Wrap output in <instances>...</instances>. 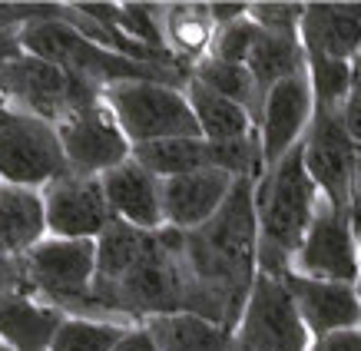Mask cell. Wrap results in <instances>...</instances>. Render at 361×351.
<instances>
[{"label": "cell", "mask_w": 361, "mask_h": 351, "mask_svg": "<svg viewBox=\"0 0 361 351\" xmlns=\"http://www.w3.org/2000/svg\"><path fill=\"white\" fill-rule=\"evenodd\" d=\"M252 202L259 222V272H288L318 206V189L302 163V143L255 179Z\"/></svg>", "instance_id": "cell-1"}, {"label": "cell", "mask_w": 361, "mask_h": 351, "mask_svg": "<svg viewBox=\"0 0 361 351\" xmlns=\"http://www.w3.org/2000/svg\"><path fill=\"white\" fill-rule=\"evenodd\" d=\"M66 4L56 17H37V20L20 27L23 54L47 60L60 66L73 77H83L97 87H113V83H130V80H153V83H169V87H186L189 70H169V66L136 63L130 56H120L106 47L93 44L90 37L66 23Z\"/></svg>", "instance_id": "cell-2"}, {"label": "cell", "mask_w": 361, "mask_h": 351, "mask_svg": "<svg viewBox=\"0 0 361 351\" xmlns=\"http://www.w3.org/2000/svg\"><path fill=\"white\" fill-rule=\"evenodd\" d=\"M103 106L113 113L130 149L159 143V140L199 136L196 116L189 110L183 87L153 83V80L113 83V87H103Z\"/></svg>", "instance_id": "cell-3"}, {"label": "cell", "mask_w": 361, "mask_h": 351, "mask_svg": "<svg viewBox=\"0 0 361 351\" xmlns=\"http://www.w3.org/2000/svg\"><path fill=\"white\" fill-rule=\"evenodd\" d=\"M23 282L47 305L63 315L90 319V285L97 275V242L47 235L20 259Z\"/></svg>", "instance_id": "cell-4"}, {"label": "cell", "mask_w": 361, "mask_h": 351, "mask_svg": "<svg viewBox=\"0 0 361 351\" xmlns=\"http://www.w3.org/2000/svg\"><path fill=\"white\" fill-rule=\"evenodd\" d=\"M4 80H7V106L40 116L54 126L73 113L103 103V87L83 77H73V73H66L47 60H37L30 54H23L13 63H4Z\"/></svg>", "instance_id": "cell-5"}, {"label": "cell", "mask_w": 361, "mask_h": 351, "mask_svg": "<svg viewBox=\"0 0 361 351\" xmlns=\"http://www.w3.org/2000/svg\"><path fill=\"white\" fill-rule=\"evenodd\" d=\"M66 169L54 123L7 106L0 116V183L44 189Z\"/></svg>", "instance_id": "cell-6"}, {"label": "cell", "mask_w": 361, "mask_h": 351, "mask_svg": "<svg viewBox=\"0 0 361 351\" xmlns=\"http://www.w3.org/2000/svg\"><path fill=\"white\" fill-rule=\"evenodd\" d=\"M232 335L239 351H308L312 345L285 285L265 272L255 275Z\"/></svg>", "instance_id": "cell-7"}, {"label": "cell", "mask_w": 361, "mask_h": 351, "mask_svg": "<svg viewBox=\"0 0 361 351\" xmlns=\"http://www.w3.org/2000/svg\"><path fill=\"white\" fill-rule=\"evenodd\" d=\"M358 153L361 149L341 126L338 110H312V123L302 136V163L315 183L318 199L338 216H348V189Z\"/></svg>", "instance_id": "cell-8"}, {"label": "cell", "mask_w": 361, "mask_h": 351, "mask_svg": "<svg viewBox=\"0 0 361 351\" xmlns=\"http://www.w3.org/2000/svg\"><path fill=\"white\" fill-rule=\"evenodd\" d=\"M40 199H44L47 235H54V239L97 242L116 222L106 206L99 176L63 173L60 179L40 189Z\"/></svg>", "instance_id": "cell-9"}, {"label": "cell", "mask_w": 361, "mask_h": 351, "mask_svg": "<svg viewBox=\"0 0 361 351\" xmlns=\"http://www.w3.org/2000/svg\"><path fill=\"white\" fill-rule=\"evenodd\" d=\"M292 272L305 275V278L358 285V235L351 229L348 216H338L335 209H329L318 199L305 239L292 259Z\"/></svg>", "instance_id": "cell-10"}, {"label": "cell", "mask_w": 361, "mask_h": 351, "mask_svg": "<svg viewBox=\"0 0 361 351\" xmlns=\"http://www.w3.org/2000/svg\"><path fill=\"white\" fill-rule=\"evenodd\" d=\"M56 136L70 173L103 176L130 159V143L103 103L56 123Z\"/></svg>", "instance_id": "cell-11"}, {"label": "cell", "mask_w": 361, "mask_h": 351, "mask_svg": "<svg viewBox=\"0 0 361 351\" xmlns=\"http://www.w3.org/2000/svg\"><path fill=\"white\" fill-rule=\"evenodd\" d=\"M312 110H315V99H312L305 70L279 80L265 93L262 113H259V123H255L259 153H262V173L272 169L292 146L302 143L308 123H312Z\"/></svg>", "instance_id": "cell-12"}, {"label": "cell", "mask_w": 361, "mask_h": 351, "mask_svg": "<svg viewBox=\"0 0 361 351\" xmlns=\"http://www.w3.org/2000/svg\"><path fill=\"white\" fill-rule=\"evenodd\" d=\"M285 285L292 305H295L298 319L305 325L312 338L331 335L341 328H361V298L358 285H345V282H325V278H305L298 272L275 275Z\"/></svg>", "instance_id": "cell-13"}, {"label": "cell", "mask_w": 361, "mask_h": 351, "mask_svg": "<svg viewBox=\"0 0 361 351\" xmlns=\"http://www.w3.org/2000/svg\"><path fill=\"white\" fill-rule=\"evenodd\" d=\"M229 173L222 169H199V173L163 179V226L176 232L202 229L232 189Z\"/></svg>", "instance_id": "cell-14"}, {"label": "cell", "mask_w": 361, "mask_h": 351, "mask_svg": "<svg viewBox=\"0 0 361 351\" xmlns=\"http://www.w3.org/2000/svg\"><path fill=\"white\" fill-rule=\"evenodd\" d=\"M99 183L116 222H126L142 232L163 229V179L146 173L133 156L99 176Z\"/></svg>", "instance_id": "cell-15"}, {"label": "cell", "mask_w": 361, "mask_h": 351, "mask_svg": "<svg viewBox=\"0 0 361 351\" xmlns=\"http://www.w3.org/2000/svg\"><path fill=\"white\" fill-rule=\"evenodd\" d=\"M298 44L305 56L355 63L361 54V4H305Z\"/></svg>", "instance_id": "cell-16"}, {"label": "cell", "mask_w": 361, "mask_h": 351, "mask_svg": "<svg viewBox=\"0 0 361 351\" xmlns=\"http://www.w3.org/2000/svg\"><path fill=\"white\" fill-rule=\"evenodd\" d=\"M63 319L60 308L47 305L30 292H13L0 302V345L11 351H50Z\"/></svg>", "instance_id": "cell-17"}, {"label": "cell", "mask_w": 361, "mask_h": 351, "mask_svg": "<svg viewBox=\"0 0 361 351\" xmlns=\"http://www.w3.org/2000/svg\"><path fill=\"white\" fill-rule=\"evenodd\" d=\"M47 239L40 189L0 183V259H23Z\"/></svg>", "instance_id": "cell-18"}, {"label": "cell", "mask_w": 361, "mask_h": 351, "mask_svg": "<svg viewBox=\"0 0 361 351\" xmlns=\"http://www.w3.org/2000/svg\"><path fill=\"white\" fill-rule=\"evenodd\" d=\"M130 156L156 179H173V176L199 173V169H219V143H209L202 136L133 146Z\"/></svg>", "instance_id": "cell-19"}, {"label": "cell", "mask_w": 361, "mask_h": 351, "mask_svg": "<svg viewBox=\"0 0 361 351\" xmlns=\"http://www.w3.org/2000/svg\"><path fill=\"white\" fill-rule=\"evenodd\" d=\"M183 93H186L189 110L196 116L199 136L209 140V143H232V140H245V136L255 133V123H252V116L242 110L239 103L206 90L192 77L186 80Z\"/></svg>", "instance_id": "cell-20"}, {"label": "cell", "mask_w": 361, "mask_h": 351, "mask_svg": "<svg viewBox=\"0 0 361 351\" xmlns=\"http://www.w3.org/2000/svg\"><path fill=\"white\" fill-rule=\"evenodd\" d=\"M156 351H239L235 335L196 315H163L142 321Z\"/></svg>", "instance_id": "cell-21"}, {"label": "cell", "mask_w": 361, "mask_h": 351, "mask_svg": "<svg viewBox=\"0 0 361 351\" xmlns=\"http://www.w3.org/2000/svg\"><path fill=\"white\" fill-rule=\"evenodd\" d=\"M163 33H166L169 54L192 66L199 56H206L216 27L209 20L206 4H166L163 7Z\"/></svg>", "instance_id": "cell-22"}, {"label": "cell", "mask_w": 361, "mask_h": 351, "mask_svg": "<svg viewBox=\"0 0 361 351\" xmlns=\"http://www.w3.org/2000/svg\"><path fill=\"white\" fill-rule=\"evenodd\" d=\"M189 77L196 80V83H202L206 90H212V93L239 103L242 110L252 116V123H259L262 97H259V90H255V80H252L249 66L222 63V60H212V56H199L196 63L189 66Z\"/></svg>", "instance_id": "cell-23"}, {"label": "cell", "mask_w": 361, "mask_h": 351, "mask_svg": "<svg viewBox=\"0 0 361 351\" xmlns=\"http://www.w3.org/2000/svg\"><path fill=\"white\" fill-rule=\"evenodd\" d=\"M252 80H255V90L265 103V93L279 83V80L292 77L298 70H305V54H302V44L298 37H272V33H262L255 50L245 60Z\"/></svg>", "instance_id": "cell-24"}, {"label": "cell", "mask_w": 361, "mask_h": 351, "mask_svg": "<svg viewBox=\"0 0 361 351\" xmlns=\"http://www.w3.org/2000/svg\"><path fill=\"white\" fill-rule=\"evenodd\" d=\"M130 328L133 325L66 315L63 325L56 328L54 341H50V351H110Z\"/></svg>", "instance_id": "cell-25"}, {"label": "cell", "mask_w": 361, "mask_h": 351, "mask_svg": "<svg viewBox=\"0 0 361 351\" xmlns=\"http://www.w3.org/2000/svg\"><path fill=\"white\" fill-rule=\"evenodd\" d=\"M305 73L315 110H341V103L351 90L355 63H341V60H329V56H305Z\"/></svg>", "instance_id": "cell-26"}, {"label": "cell", "mask_w": 361, "mask_h": 351, "mask_svg": "<svg viewBox=\"0 0 361 351\" xmlns=\"http://www.w3.org/2000/svg\"><path fill=\"white\" fill-rule=\"evenodd\" d=\"M116 30L123 37L136 40L140 47L169 54L166 33H163V7H156V4H120V11H116Z\"/></svg>", "instance_id": "cell-27"}, {"label": "cell", "mask_w": 361, "mask_h": 351, "mask_svg": "<svg viewBox=\"0 0 361 351\" xmlns=\"http://www.w3.org/2000/svg\"><path fill=\"white\" fill-rule=\"evenodd\" d=\"M259 37H262V30H259V27L249 20V13H242L239 20L216 27L206 56H212V60H222V63H239V66H245L249 54L255 50V44H259Z\"/></svg>", "instance_id": "cell-28"}, {"label": "cell", "mask_w": 361, "mask_h": 351, "mask_svg": "<svg viewBox=\"0 0 361 351\" xmlns=\"http://www.w3.org/2000/svg\"><path fill=\"white\" fill-rule=\"evenodd\" d=\"M302 11H305V4H249L245 7L249 20L272 37H298Z\"/></svg>", "instance_id": "cell-29"}, {"label": "cell", "mask_w": 361, "mask_h": 351, "mask_svg": "<svg viewBox=\"0 0 361 351\" xmlns=\"http://www.w3.org/2000/svg\"><path fill=\"white\" fill-rule=\"evenodd\" d=\"M63 4H0V30L23 27L37 17H56Z\"/></svg>", "instance_id": "cell-30"}, {"label": "cell", "mask_w": 361, "mask_h": 351, "mask_svg": "<svg viewBox=\"0 0 361 351\" xmlns=\"http://www.w3.org/2000/svg\"><path fill=\"white\" fill-rule=\"evenodd\" d=\"M341 126H345V133H348V140L361 149V77L355 73L351 77V90L348 97H345V103H341Z\"/></svg>", "instance_id": "cell-31"}, {"label": "cell", "mask_w": 361, "mask_h": 351, "mask_svg": "<svg viewBox=\"0 0 361 351\" xmlns=\"http://www.w3.org/2000/svg\"><path fill=\"white\" fill-rule=\"evenodd\" d=\"M308 351H361V328H341L322 338H312Z\"/></svg>", "instance_id": "cell-32"}, {"label": "cell", "mask_w": 361, "mask_h": 351, "mask_svg": "<svg viewBox=\"0 0 361 351\" xmlns=\"http://www.w3.org/2000/svg\"><path fill=\"white\" fill-rule=\"evenodd\" d=\"M13 292H30L27 282H23L20 259H11V262H7V259H0V302H4V298H11Z\"/></svg>", "instance_id": "cell-33"}, {"label": "cell", "mask_w": 361, "mask_h": 351, "mask_svg": "<svg viewBox=\"0 0 361 351\" xmlns=\"http://www.w3.org/2000/svg\"><path fill=\"white\" fill-rule=\"evenodd\" d=\"M348 216L355 235L361 232V153L355 159V173H351V189H348Z\"/></svg>", "instance_id": "cell-34"}, {"label": "cell", "mask_w": 361, "mask_h": 351, "mask_svg": "<svg viewBox=\"0 0 361 351\" xmlns=\"http://www.w3.org/2000/svg\"><path fill=\"white\" fill-rule=\"evenodd\" d=\"M110 351H156V345H153L149 331L142 328V325H133V328L126 331Z\"/></svg>", "instance_id": "cell-35"}, {"label": "cell", "mask_w": 361, "mask_h": 351, "mask_svg": "<svg viewBox=\"0 0 361 351\" xmlns=\"http://www.w3.org/2000/svg\"><path fill=\"white\" fill-rule=\"evenodd\" d=\"M245 7H249V4H206L212 27H222V23L239 20L242 13H245Z\"/></svg>", "instance_id": "cell-36"}, {"label": "cell", "mask_w": 361, "mask_h": 351, "mask_svg": "<svg viewBox=\"0 0 361 351\" xmlns=\"http://www.w3.org/2000/svg\"><path fill=\"white\" fill-rule=\"evenodd\" d=\"M0 106H7V80H4V66H0Z\"/></svg>", "instance_id": "cell-37"}, {"label": "cell", "mask_w": 361, "mask_h": 351, "mask_svg": "<svg viewBox=\"0 0 361 351\" xmlns=\"http://www.w3.org/2000/svg\"><path fill=\"white\" fill-rule=\"evenodd\" d=\"M358 272H361V232H358ZM361 282V278H358Z\"/></svg>", "instance_id": "cell-38"}, {"label": "cell", "mask_w": 361, "mask_h": 351, "mask_svg": "<svg viewBox=\"0 0 361 351\" xmlns=\"http://www.w3.org/2000/svg\"><path fill=\"white\" fill-rule=\"evenodd\" d=\"M355 73L361 77V54H358V60H355Z\"/></svg>", "instance_id": "cell-39"}, {"label": "cell", "mask_w": 361, "mask_h": 351, "mask_svg": "<svg viewBox=\"0 0 361 351\" xmlns=\"http://www.w3.org/2000/svg\"><path fill=\"white\" fill-rule=\"evenodd\" d=\"M0 351H11V348H7V345H0Z\"/></svg>", "instance_id": "cell-40"}, {"label": "cell", "mask_w": 361, "mask_h": 351, "mask_svg": "<svg viewBox=\"0 0 361 351\" xmlns=\"http://www.w3.org/2000/svg\"><path fill=\"white\" fill-rule=\"evenodd\" d=\"M358 298H361V282H358Z\"/></svg>", "instance_id": "cell-41"}]
</instances>
